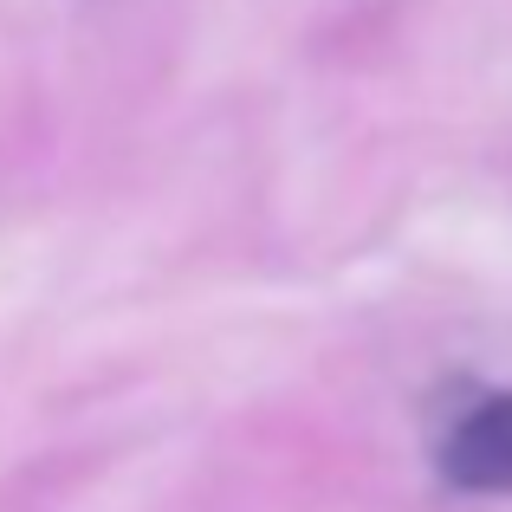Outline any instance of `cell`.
<instances>
[{"instance_id": "obj_1", "label": "cell", "mask_w": 512, "mask_h": 512, "mask_svg": "<svg viewBox=\"0 0 512 512\" xmlns=\"http://www.w3.org/2000/svg\"><path fill=\"white\" fill-rule=\"evenodd\" d=\"M435 467L454 493L512 500V389H487L448 415L435 441Z\"/></svg>"}]
</instances>
